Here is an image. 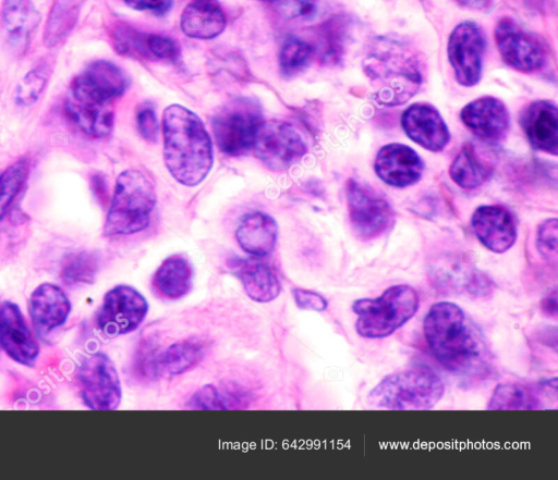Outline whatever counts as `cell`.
<instances>
[{
  "label": "cell",
  "mask_w": 558,
  "mask_h": 480,
  "mask_svg": "<svg viewBox=\"0 0 558 480\" xmlns=\"http://www.w3.org/2000/svg\"><path fill=\"white\" fill-rule=\"evenodd\" d=\"M99 257L88 250H77L66 255L60 269V278L68 286L90 284L99 271Z\"/></svg>",
  "instance_id": "obj_32"
},
{
  "label": "cell",
  "mask_w": 558,
  "mask_h": 480,
  "mask_svg": "<svg viewBox=\"0 0 558 480\" xmlns=\"http://www.w3.org/2000/svg\"><path fill=\"white\" fill-rule=\"evenodd\" d=\"M557 219H549L539 224L536 236V247L548 262L557 263Z\"/></svg>",
  "instance_id": "obj_41"
},
{
  "label": "cell",
  "mask_w": 558,
  "mask_h": 480,
  "mask_svg": "<svg viewBox=\"0 0 558 480\" xmlns=\"http://www.w3.org/2000/svg\"><path fill=\"white\" fill-rule=\"evenodd\" d=\"M496 47L510 67L532 73L541 70L547 59L544 44L511 17L500 19L494 30Z\"/></svg>",
  "instance_id": "obj_14"
},
{
  "label": "cell",
  "mask_w": 558,
  "mask_h": 480,
  "mask_svg": "<svg viewBox=\"0 0 558 480\" xmlns=\"http://www.w3.org/2000/svg\"><path fill=\"white\" fill-rule=\"evenodd\" d=\"M445 394L441 378L432 369L414 367L383 378L368 393L376 408L424 410L437 405Z\"/></svg>",
  "instance_id": "obj_5"
},
{
  "label": "cell",
  "mask_w": 558,
  "mask_h": 480,
  "mask_svg": "<svg viewBox=\"0 0 558 480\" xmlns=\"http://www.w3.org/2000/svg\"><path fill=\"white\" fill-rule=\"evenodd\" d=\"M252 150L271 171H286L305 156L307 145L293 125L270 120L260 124Z\"/></svg>",
  "instance_id": "obj_11"
},
{
  "label": "cell",
  "mask_w": 558,
  "mask_h": 480,
  "mask_svg": "<svg viewBox=\"0 0 558 480\" xmlns=\"http://www.w3.org/2000/svg\"><path fill=\"white\" fill-rule=\"evenodd\" d=\"M263 113L255 99L241 97L219 109L211 119V130L219 150L238 157L252 150Z\"/></svg>",
  "instance_id": "obj_8"
},
{
  "label": "cell",
  "mask_w": 558,
  "mask_h": 480,
  "mask_svg": "<svg viewBox=\"0 0 558 480\" xmlns=\"http://www.w3.org/2000/svg\"><path fill=\"white\" fill-rule=\"evenodd\" d=\"M78 390L84 404L94 410H113L122 398L117 368L104 353L84 357L76 371Z\"/></svg>",
  "instance_id": "obj_9"
},
{
  "label": "cell",
  "mask_w": 558,
  "mask_h": 480,
  "mask_svg": "<svg viewBox=\"0 0 558 480\" xmlns=\"http://www.w3.org/2000/svg\"><path fill=\"white\" fill-rule=\"evenodd\" d=\"M163 162L180 184L202 183L214 163L213 141L199 116L181 104H170L162 113Z\"/></svg>",
  "instance_id": "obj_3"
},
{
  "label": "cell",
  "mask_w": 558,
  "mask_h": 480,
  "mask_svg": "<svg viewBox=\"0 0 558 480\" xmlns=\"http://www.w3.org/2000/svg\"><path fill=\"white\" fill-rule=\"evenodd\" d=\"M542 403L536 394L520 383L498 384L489 398L487 408L490 410L537 409Z\"/></svg>",
  "instance_id": "obj_33"
},
{
  "label": "cell",
  "mask_w": 558,
  "mask_h": 480,
  "mask_svg": "<svg viewBox=\"0 0 558 480\" xmlns=\"http://www.w3.org/2000/svg\"><path fill=\"white\" fill-rule=\"evenodd\" d=\"M147 52L150 61L177 62L180 59L179 42L168 35L148 34Z\"/></svg>",
  "instance_id": "obj_40"
},
{
  "label": "cell",
  "mask_w": 558,
  "mask_h": 480,
  "mask_svg": "<svg viewBox=\"0 0 558 480\" xmlns=\"http://www.w3.org/2000/svg\"><path fill=\"white\" fill-rule=\"evenodd\" d=\"M161 352L155 336L142 339L134 352L132 360V374L141 383H151L158 380L161 373Z\"/></svg>",
  "instance_id": "obj_35"
},
{
  "label": "cell",
  "mask_w": 558,
  "mask_h": 480,
  "mask_svg": "<svg viewBox=\"0 0 558 480\" xmlns=\"http://www.w3.org/2000/svg\"><path fill=\"white\" fill-rule=\"evenodd\" d=\"M235 238L242 250L252 257L269 256L277 244V222L263 211L245 213L235 230Z\"/></svg>",
  "instance_id": "obj_24"
},
{
  "label": "cell",
  "mask_w": 558,
  "mask_h": 480,
  "mask_svg": "<svg viewBox=\"0 0 558 480\" xmlns=\"http://www.w3.org/2000/svg\"><path fill=\"white\" fill-rule=\"evenodd\" d=\"M148 312L146 298L134 287L119 284L109 290L96 312L99 331L116 337L134 332Z\"/></svg>",
  "instance_id": "obj_10"
},
{
  "label": "cell",
  "mask_w": 558,
  "mask_h": 480,
  "mask_svg": "<svg viewBox=\"0 0 558 480\" xmlns=\"http://www.w3.org/2000/svg\"><path fill=\"white\" fill-rule=\"evenodd\" d=\"M423 333L438 364L462 383H480L493 376L495 366L487 342L457 304H434L424 317Z\"/></svg>",
  "instance_id": "obj_1"
},
{
  "label": "cell",
  "mask_w": 558,
  "mask_h": 480,
  "mask_svg": "<svg viewBox=\"0 0 558 480\" xmlns=\"http://www.w3.org/2000/svg\"><path fill=\"white\" fill-rule=\"evenodd\" d=\"M345 194L349 220L360 238H377L392 226L395 214L391 206L371 187L351 179Z\"/></svg>",
  "instance_id": "obj_12"
},
{
  "label": "cell",
  "mask_w": 558,
  "mask_h": 480,
  "mask_svg": "<svg viewBox=\"0 0 558 480\" xmlns=\"http://www.w3.org/2000/svg\"><path fill=\"white\" fill-rule=\"evenodd\" d=\"M196 2H215V0H194Z\"/></svg>",
  "instance_id": "obj_50"
},
{
  "label": "cell",
  "mask_w": 558,
  "mask_h": 480,
  "mask_svg": "<svg viewBox=\"0 0 558 480\" xmlns=\"http://www.w3.org/2000/svg\"><path fill=\"white\" fill-rule=\"evenodd\" d=\"M374 170L386 184L393 187H405L421 179L424 163L411 147L392 143L378 150Z\"/></svg>",
  "instance_id": "obj_18"
},
{
  "label": "cell",
  "mask_w": 558,
  "mask_h": 480,
  "mask_svg": "<svg viewBox=\"0 0 558 480\" xmlns=\"http://www.w3.org/2000/svg\"><path fill=\"white\" fill-rule=\"evenodd\" d=\"M227 24L221 8L216 2H192L187 4L180 17L183 34L194 39H213L219 36Z\"/></svg>",
  "instance_id": "obj_27"
},
{
  "label": "cell",
  "mask_w": 558,
  "mask_h": 480,
  "mask_svg": "<svg viewBox=\"0 0 558 480\" xmlns=\"http://www.w3.org/2000/svg\"><path fill=\"white\" fill-rule=\"evenodd\" d=\"M472 230L477 239L493 253L501 254L517 241V223L513 214L499 205L476 208L471 218Z\"/></svg>",
  "instance_id": "obj_16"
},
{
  "label": "cell",
  "mask_w": 558,
  "mask_h": 480,
  "mask_svg": "<svg viewBox=\"0 0 558 480\" xmlns=\"http://www.w3.org/2000/svg\"><path fill=\"white\" fill-rule=\"evenodd\" d=\"M519 122L534 149L558 153V109L555 103L548 100L530 102L522 109Z\"/></svg>",
  "instance_id": "obj_21"
},
{
  "label": "cell",
  "mask_w": 558,
  "mask_h": 480,
  "mask_svg": "<svg viewBox=\"0 0 558 480\" xmlns=\"http://www.w3.org/2000/svg\"><path fill=\"white\" fill-rule=\"evenodd\" d=\"M266 3H281L283 0H259Z\"/></svg>",
  "instance_id": "obj_49"
},
{
  "label": "cell",
  "mask_w": 558,
  "mask_h": 480,
  "mask_svg": "<svg viewBox=\"0 0 558 480\" xmlns=\"http://www.w3.org/2000/svg\"><path fill=\"white\" fill-rule=\"evenodd\" d=\"M77 20V7L66 0L56 1L50 10L45 28L44 41L51 47L62 41Z\"/></svg>",
  "instance_id": "obj_37"
},
{
  "label": "cell",
  "mask_w": 558,
  "mask_h": 480,
  "mask_svg": "<svg viewBox=\"0 0 558 480\" xmlns=\"http://www.w3.org/2000/svg\"><path fill=\"white\" fill-rule=\"evenodd\" d=\"M126 5L137 11H149L156 14L166 13L173 0H123Z\"/></svg>",
  "instance_id": "obj_44"
},
{
  "label": "cell",
  "mask_w": 558,
  "mask_h": 480,
  "mask_svg": "<svg viewBox=\"0 0 558 480\" xmlns=\"http://www.w3.org/2000/svg\"><path fill=\"white\" fill-rule=\"evenodd\" d=\"M460 7L472 11H486L492 7L493 0H454Z\"/></svg>",
  "instance_id": "obj_47"
},
{
  "label": "cell",
  "mask_w": 558,
  "mask_h": 480,
  "mask_svg": "<svg viewBox=\"0 0 558 480\" xmlns=\"http://www.w3.org/2000/svg\"><path fill=\"white\" fill-rule=\"evenodd\" d=\"M93 189L98 198L102 201L107 199V184L106 181L99 175H94L93 179Z\"/></svg>",
  "instance_id": "obj_48"
},
{
  "label": "cell",
  "mask_w": 558,
  "mask_h": 480,
  "mask_svg": "<svg viewBox=\"0 0 558 480\" xmlns=\"http://www.w3.org/2000/svg\"><path fill=\"white\" fill-rule=\"evenodd\" d=\"M315 35L314 56L325 64H336L342 59L350 35L349 20L342 15L329 17L318 25Z\"/></svg>",
  "instance_id": "obj_30"
},
{
  "label": "cell",
  "mask_w": 558,
  "mask_h": 480,
  "mask_svg": "<svg viewBox=\"0 0 558 480\" xmlns=\"http://www.w3.org/2000/svg\"><path fill=\"white\" fill-rule=\"evenodd\" d=\"M194 269L189 258L174 254L159 264L151 276V290L155 295L166 300H178L192 288Z\"/></svg>",
  "instance_id": "obj_26"
},
{
  "label": "cell",
  "mask_w": 558,
  "mask_h": 480,
  "mask_svg": "<svg viewBox=\"0 0 558 480\" xmlns=\"http://www.w3.org/2000/svg\"><path fill=\"white\" fill-rule=\"evenodd\" d=\"M541 308L545 316L557 318V291L547 294L541 301Z\"/></svg>",
  "instance_id": "obj_46"
},
{
  "label": "cell",
  "mask_w": 558,
  "mask_h": 480,
  "mask_svg": "<svg viewBox=\"0 0 558 480\" xmlns=\"http://www.w3.org/2000/svg\"><path fill=\"white\" fill-rule=\"evenodd\" d=\"M434 278L439 288L472 297L487 296L493 288L487 275L461 260L445 259L436 266Z\"/></svg>",
  "instance_id": "obj_25"
},
{
  "label": "cell",
  "mask_w": 558,
  "mask_h": 480,
  "mask_svg": "<svg viewBox=\"0 0 558 480\" xmlns=\"http://www.w3.org/2000/svg\"><path fill=\"white\" fill-rule=\"evenodd\" d=\"M50 76V67L40 64L32 69L16 88L15 101L20 106H31L40 97Z\"/></svg>",
  "instance_id": "obj_39"
},
{
  "label": "cell",
  "mask_w": 558,
  "mask_h": 480,
  "mask_svg": "<svg viewBox=\"0 0 558 480\" xmlns=\"http://www.w3.org/2000/svg\"><path fill=\"white\" fill-rule=\"evenodd\" d=\"M418 304L417 292L408 284L392 285L376 298L356 299L355 331L368 340L387 337L415 316Z\"/></svg>",
  "instance_id": "obj_6"
},
{
  "label": "cell",
  "mask_w": 558,
  "mask_h": 480,
  "mask_svg": "<svg viewBox=\"0 0 558 480\" xmlns=\"http://www.w3.org/2000/svg\"><path fill=\"white\" fill-rule=\"evenodd\" d=\"M0 346L23 366H34L39 355L38 344L20 307L9 300L0 305Z\"/></svg>",
  "instance_id": "obj_15"
},
{
  "label": "cell",
  "mask_w": 558,
  "mask_h": 480,
  "mask_svg": "<svg viewBox=\"0 0 558 480\" xmlns=\"http://www.w3.org/2000/svg\"><path fill=\"white\" fill-rule=\"evenodd\" d=\"M28 311L37 333L44 337L65 323L71 303L61 287L46 282L32 292Z\"/></svg>",
  "instance_id": "obj_20"
},
{
  "label": "cell",
  "mask_w": 558,
  "mask_h": 480,
  "mask_svg": "<svg viewBox=\"0 0 558 480\" xmlns=\"http://www.w3.org/2000/svg\"><path fill=\"white\" fill-rule=\"evenodd\" d=\"M362 65L375 100L387 107L407 102L418 91L424 79V64L418 52L408 41L392 35L373 38Z\"/></svg>",
  "instance_id": "obj_2"
},
{
  "label": "cell",
  "mask_w": 558,
  "mask_h": 480,
  "mask_svg": "<svg viewBox=\"0 0 558 480\" xmlns=\"http://www.w3.org/2000/svg\"><path fill=\"white\" fill-rule=\"evenodd\" d=\"M114 98L82 73L70 83L64 110L71 122L85 135L102 138L111 133Z\"/></svg>",
  "instance_id": "obj_7"
},
{
  "label": "cell",
  "mask_w": 558,
  "mask_h": 480,
  "mask_svg": "<svg viewBox=\"0 0 558 480\" xmlns=\"http://www.w3.org/2000/svg\"><path fill=\"white\" fill-rule=\"evenodd\" d=\"M493 173V165L472 144H466L453 159L449 174L462 188L473 189L485 183Z\"/></svg>",
  "instance_id": "obj_29"
},
{
  "label": "cell",
  "mask_w": 558,
  "mask_h": 480,
  "mask_svg": "<svg viewBox=\"0 0 558 480\" xmlns=\"http://www.w3.org/2000/svg\"><path fill=\"white\" fill-rule=\"evenodd\" d=\"M252 402L251 394L241 386L231 384L208 383L195 391L186 401L189 409H244Z\"/></svg>",
  "instance_id": "obj_28"
},
{
  "label": "cell",
  "mask_w": 558,
  "mask_h": 480,
  "mask_svg": "<svg viewBox=\"0 0 558 480\" xmlns=\"http://www.w3.org/2000/svg\"><path fill=\"white\" fill-rule=\"evenodd\" d=\"M228 268L235 275L246 295L257 303H269L278 297L281 284L274 269L257 257H232Z\"/></svg>",
  "instance_id": "obj_22"
},
{
  "label": "cell",
  "mask_w": 558,
  "mask_h": 480,
  "mask_svg": "<svg viewBox=\"0 0 558 480\" xmlns=\"http://www.w3.org/2000/svg\"><path fill=\"white\" fill-rule=\"evenodd\" d=\"M460 119L476 137L487 143L502 140L510 126L507 107L492 96L466 103L460 112Z\"/></svg>",
  "instance_id": "obj_17"
},
{
  "label": "cell",
  "mask_w": 558,
  "mask_h": 480,
  "mask_svg": "<svg viewBox=\"0 0 558 480\" xmlns=\"http://www.w3.org/2000/svg\"><path fill=\"white\" fill-rule=\"evenodd\" d=\"M136 127L140 135L147 141L155 143L159 135V123L154 108L142 104L136 111Z\"/></svg>",
  "instance_id": "obj_42"
},
{
  "label": "cell",
  "mask_w": 558,
  "mask_h": 480,
  "mask_svg": "<svg viewBox=\"0 0 558 480\" xmlns=\"http://www.w3.org/2000/svg\"><path fill=\"white\" fill-rule=\"evenodd\" d=\"M292 15L296 17H311L316 7L313 0H292Z\"/></svg>",
  "instance_id": "obj_45"
},
{
  "label": "cell",
  "mask_w": 558,
  "mask_h": 480,
  "mask_svg": "<svg viewBox=\"0 0 558 480\" xmlns=\"http://www.w3.org/2000/svg\"><path fill=\"white\" fill-rule=\"evenodd\" d=\"M314 57V49L307 41L288 37L279 52V69L284 77H292L307 67Z\"/></svg>",
  "instance_id": "obj_38"
},
{
  "label": "cell",
  "mask_w": 558,
  "mask_h": 480,
  "mask_svg": "<svg viewBox=\"0 0 558 480\" xmlns=\"http://www.w3.org/2000/svg\"><path fill=\"white\" fill-rule=\"evenodd\" d=\"M156 205L151 177L137 169L119 174L104 224L106 236L130 235L145 230Z\"/></svg>",
  "instance_id": "obj_4"
},
{
  "label": "cell",
  "mask_w": 558,
  "mask_h": 480,
  "mask_svg": "<svg viewBox=\"0 0 558 480\" xmlns=\"http://www.w3.org/2000/svg\"><path fill=\"white\" fill-rule=\"evenodd\" d=\"M205 354L206 343L198 336L174 342L161 352V373L168 377L181 376L196 367Z\"/></svg>",
  "instance_id": "obj_31"
},
{
  "label": "cell",
  "mask_w": 558,
  "mask_h": 480,
  "mask_svg": "<svg viewBox=\"0 0 558 480\" xmlns=\"http://www.w3.org/2000/svg\"><path fill=\"white\" fill-rule=\"evenodd\" d=\"M40 21L32 0H4L0 10V26L9 46L24 52Z\"/></svg>",
  "instance_id": "obj_23"
},
{
  "label": "cell",
  "mask_w": 558,
  "mask_h": 480,
  "mask_svg": "<svg viewBox=\"0 0 558 480\" xmlns=\"http://www.w3.org/2000/svg\"><path fill=\"white\" fill-rule=\"evenodd\" d=\"M28 172V159L21 158L0 174V221L10 212L13 202L26 183Z\"/></svg>",
  "instance_id": "obj_36"
},
{
  "label": "cell",
  "mask_w": 558,
  "mask_h": 480,
  "mask_svg": "<svg viewBox=\"0 0 558 480\" xmlns=\"http://www.w3.org/2000/svg\"><path fill=\"white\" fill-rule=\"evenodd\" d=\"M292 296L295 305L300 309L305 310H314V311H325L328 307L327 299L317 292L294 287L292 290Z\"/></svg>",
  "instance_id": "obj_43"
},
{
  "label": "cell",
  "mask_w": 558,
  "mask_h": 480,
  "mask_svg": "<svg viewBox=\"0 0 558 480\" xmlns=\"http://www.w3.org/2000/svg\"><path fill=\"white\" fill-rule=\"evenodd\" d=\"M147 35L148 33L120 21L112 23L108 29L110 42L117 53L138 60H148Z\"/></svg>",
  "instance_id": "obj_34"
},
{
  "label": "cell",
  "mask_w": 558,
  "mask_h": 480,
  "mask_svg": "<svg viewBox=\"0 0 558 480\" xmlns=\"http://www.w3.org/2000/svg\"><path fill=\"white\" fill-rule=\"evenodd\" d=\"M485 50V34L477 23L463 21L451 30L447 56L460 85L472 87L480 82Z\"/></svg>",
  "instance_id": "obj_13"
},
{
  "label": "cell",
  "mask_w": 558,
  "mask_h": 480,
  "mask_svg": "<svg viewBox=\"0 0 558 480\" xmlns=\"http://www.w3.org/2000/svg\"><path fill=\"white\" fill-rule=\"evenodd\" d=\"M401 126L408 137L429 151L442 150L450 139L447 124L429 103H413L401 115Z\"/></svg>",
  "instance_id": "obj_19"
}]
</instances>
